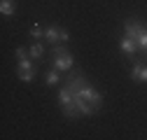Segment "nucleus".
<instances>
[{
    "mask_svg": "<svg viewBox=\"0 0 147 140\" xmlns=\"http://www.w3.org/2000/svg\"><path fill=\"white\" fill-rule=\"evenodd\" d=\"M124 35H126V38H133L138 42V49L147 54V26L145 24H140L136 19H128L124 24Z\"/></svg>",
    "mask_w": 147,
    "mask_h": 140,
    "instance_id": "f257e3e1",
    "label": "nucleus"
},
{
    "mask_svg": "<svg viewBox=\"0 0 147 140\" xmlns=\"http://www.w3.org/2000/svg\"><path fill=\"white\" fill-rule=\"evenodd\" d=\"M16 75H19L21 82H33V77H35V68H33L30 59H21L19 63H16Z\"/></svg>",
    "mask_w": 147,
    "mask_h": 140,
    "instance_id": "f03ea898",
    "label": "nucleus"
},
{
    "mask_svg": "<svg viewBox=\"0 0 147 140\" xmlns=\"http://www.w3.org/2000/svg\"><path fill=\"white\" fill-rule=\"evenodd\" d=\"M45 40L47 42H68L70 40V33L65 28H59V26H51L45 30Z\"/></svg>",
    "mask_w": 147,
    "mask_h": 140,
    "instance_id": "7ed1b4c3",
    "label": "nucleus"
},
{
    "mask_svg": "<svg viewBox=\"0 0 147 140\" xmlns=\"http://www.w3.org/2000/svg\"><path fill=\"white\" fill-rule=\"evenodd\" d=\"M119 49L124 51V54H128V56H133L136 51H138V42H136L133 38H126V35H124V38L119 40Z\"/></svg>",
    "mask_w": 147,
    "mask_h": 140,
    "instance_id": "20e7f679",
    "label": "nucleus"
},
{
    "mask_svg": "<svg viewBox=\"0 0 147 140\" xmlns=\"http://www.w3.org/2000/svg\"><path fill=\"white\" fill-rule=\"evenodd\" d=\"M131 77H133L136 82H147V65H142V63H133V68H131Z\"/></svg>",
    "mask_w": 147,
    "mask_h": 140,
    "instance_id": "39448f33",
    "label": "nucleus"
},
{
    "mask_svg": "<svg viewBox=\"0 0 147 140\" xmlns=\"http://www.w3.org/2000/svg\"><path fill=\"white\" fill-rule=\"evenodd\" d=\"M0 12H3L5 16H14V12H16L14 0H3V3H0Z\"/></svg>",
    "mask_w": 147,
    "mask_h": 140,
    "instance_id": "423d86ee",
    "label": "nucleus"
},
{
    "mask_svg": "<svg viewBox=\"0 0 147 140\" xmlns=\"http://www.w3.org/2000/svg\"><path fill=\"white\" fill-rule=\"evenodd\" d=\"M28 51H30V59H42V56H45V47H42V42H33Z\"/></svg>",
    "mask_w": 147,
    "mask_h": 140,
    "instance_id": "0eeeda50",
    "label": "nucleus"
},
{
    "mask_svg": "<svg viewBox=\"0 0 147 140\" xmlns=\"http://www.w3.org/2000/svg\"><path fill=\"white\" fill-rule=\"evenodd\" d=\"M59 73H61V70H56V68H51L49 70V73H47V86H56L59 82H61V77H59Z\"/></svg>",
    "mask_w": 147,
    "mask_h": 140,
    "instance_id": "6e6552de",
    "label": "nucleus"
},
{
    "mask_svg": "<svg viewBox=\"0 0 147 140\" xmlns=\"http://www.w3.org/2000/svg\"><path fill=\"white\" fill-rule=\"evenodd\" d=\"M30 38H33V40H42V38H45V30H42L38 24H35V26L30 28Z\"/></svg>",
    "mask_w": 147,
    "mask_h": 140,
    "instance_id": "1a4fd4ad",
    "label": "nucleus"
},
{
    "mask_svg": "<svg viewBox=\"0 0 147 140\" xmlns=\"http://www.w3.org/2000/svg\"><path fill=\"white\" fill-rule=\"evenodd\" d=\"M16 59H19V61L21 59H30V51H26L24 47H19V49H16Z\"/></svg>",
    "mask_w": 147,
    "mask_h": 140,
    "instance_id": "9d476101",
    "label": "nucleus"
}]
</instances>
